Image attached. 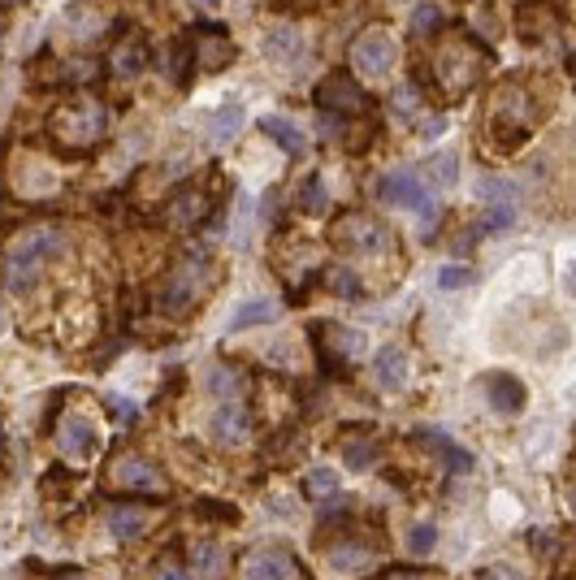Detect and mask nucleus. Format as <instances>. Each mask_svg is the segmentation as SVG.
<instances>
[{
	"mask_svg": "<svg viewBox=\"0 0 576 580\" xmlns=\"http://www.w3.org/2000/svg\"><path fill=\"white\" fill-rule=\"evenodd\" d=\"M65 252V230L61 226H31L26 234L9 243V256H5V286L9 295H22L31 290L35 278L44 273L48 260H57Z\"/></svg>",
	"mask_w": 576,
	"mask_h": 580,
	"instance_id": "obj_1",
	"label": "nucleus"
},
{
	"mask_svg": "<svg viewBox=\"0 0 576 580\" xmlns=\"http://www.w3.org/2000/svg\"><path fill=\"white\" fill-rule=\"evenodd\" d=\"M104 130H109V109H104L100 100H74V104H61V109L52 113V135L78 152L96 148L104 139Z\"/></svg>",
	"mask_w": 576,
	"mask_h": 580,
	"instance_id": "obj_2",
	"label": "nucleus"
},
{
	"mask_svg": "<svg viewBox=\"0 0 576 580\" xmlns=\"http://www.w3.org/2000/svg\"><path fill=\"white\" fill-rule=\"evenodd\" d=\"M330 243L338 247V252H347V256L373 260V256L390 252V226L382 217H373V213H347V217H338L330 226Z\"/></svg>",
	"mask_w": 576,
	"mask_h": 580,
	"instance_id": "obj_3",
	"label": "nucleus"
},
{
	"mask_svg": "<svg viewBox=\"0 0 576 580\" xmlns=\"http://www.w3.org/2000/svg\"><path fill=\"white\" fill-rule=\"evenodd\" d=\"M377 200H382L386 208H412V213L425 221V230L438 221V200H434V191L421 182V174H386L382 182H377Z\"/></svg>",
	"mask_w": 576,
	"mask_h": 580,
	"instance_id": "obj_4",
	"label": "nucleus"
},
{
	"mask_svg": "<svg viewBox=\"0 0 576 580\" xmlns=\"http://www.w3.org/2000/svg\"><path fill=\"white\" fill-rule=\"evenodd\" d=\"M395 61H399V44L390 31H382V26H369V31L351 44V70L364 74V78H386L395 70Z\"/></svg>",
	"mask_w": 576,
	"mask_h": 580,
	"instance_id": "obj_5",
	"label": "nucleus"
},
{
	"mask_svg": "<svg viewBox=\"0 0 576 580\" xmlns=\"http://www.w3.org/2000/svg\"><path fill=\"white\" fill-rule=\"evenodd\" d=\"M481 65L486 61H481V52L468 44V39H451V48H442V57H438V78L451 96H464V91L477 83Z\"/></svg>",
	"mask_w": 576,
	"mask_h": 580,
	"instance_id": "obj_6",
	"label": "nucleus"
},
{
	"mask_svg": "<svg viewBox=\"0 0 576 580\" xmlns=\"http://www.w3.org/2000/svg\"><path fill=\"white\" fill-rule=\"evenodd\" d=\"M312 100L321 104V113H360L364 109V91L347 70H334L330 78H321Z\"/></svg>",
	"mask_w": 576,
	"mask_h": 580,
	"instance_id": "obj_7",
	"label": "nucleus"
},
{
	"mask_svg": "<svg viewBox=\"0 0 576 580\" xmlns=\"http://www.w3.org/2000/svg\"><path fill=\"white\" fill-rule=\"evenodd\" d=\"M208 433H213L217 446L239 451V446L247 442V433H252V416H247L243 407H234V403H221L213 412V420H208Z\"/></svg>",
	"mask_w": 576,
	"mask_h": 580,
	"instance_id": "obj_8",
	"label": "nucleus"
},
{
	"mask_svg": "<svg viewBox=\"0 0 576 580\" xmlns=\"http://www.w3.org/2000/svg\"><path fill=\"white\" fill-rule=\"evenodd\" d=\"M295 576V559L278 546H260L243 559V580H291Z\"/></svg>",
	"mask_w": 576,
	"mask_h": 580,
	"instance_id": "obj_9",
	"label": "nucleus"
},
{
	"mask_svg": "<svg viewBox=\"0 0 576 580\" xmlns=\"http://www.w3.org/2000/svg\"><path fill=\"white\" fill-rule=\"evenodd\" d=\"M113 485H122V490H143V494H161L165 490L161 472H156L148 459H139V455L117 459V464H113Z\"/></svg>",
	"mask_w": 576,
	"mask_h": 580,
	"instance_id": "obj_10",
	"label": "nucleus"
},
{
	"mask_svg": "<svg viewBox=\"0 0 576 580\" xmlns=\"http://www.w3.org/2000/svg\"><path fill=\"white\" fill-rule=\"evenodd\" d=\"M57 442L70 459H91V451H96V425H91L83 412H65L61 429H57Z\"/></svg>",
	"mask_w": 576,
	"mask_h": 580,
	"instance_id": "obj_11",
	"label": "nucleus"
},
{
	"mask_svg": "<svg viewBox=\"0 0 576 580\" xmlns=\"http://www.w3.org/2000/svg\"><path fill=\"white\" fill-rule=\"evenodd\" d=\"M265 57L286 65V70H295V65H304L308 57V39L295 31V26H273L265 35Z\"/></svg>",
	"mask_w": 576,
	"mask_h": 580,
	"instance_id": "obj_12",
	"label": "nucleus"
},
{
	"mask_svg": "<svg viewBox=\"0 0 576 580\" xmlns=\"http://www.w3.org/2000/svg\"><path fill=\"white\" fill-rule=\"evenodd\" d=\"M230 61H234V44L226 39V31H221V26H213V31H204V35H195V70L217 74V70H226Z\"/></svg>",
	"mask_w": 576,
	"mask_h": 580,
	"instance_id": "obj_13",
	"label": "nucleus"
},
{
	"mask_svg": "<svg viewBox=\"0 0 576 580\" xmlns=\"http://www.w3.org/2000/svg\"><path fill=\"white\" fill-rule=\"evenodd\" d=\"M204 217H208V195L200 187H182L169 200V226L174 230H195Z\"/></svg>",
	"mask_w": 576,
	"mask_h": 580,
	"instance_id": "obj_14",
	"label": "nucleus"
},
{
	"mask_svg": "<svg viewBox=\"0 0 576 580\" xmlns=\"http://www.w3.org/2000/svg\"><path fill=\"white\" fill-rule=\"evenodd\" d=\"M325 563H330L334 576H360V572H369L377 563V550L364 546V542H343V546H334L330 555H325Z\"/></svg>",
	"mask_w": 576,
	"mask_h": 580,
	"instance_id": "obj_15",
	"label": "nucleus"
},
{
	"mask_svg": "<svg viewBox=\"0 0 576 580\" xmlns=\"http://www.w3.org/2000/svg\"><path fill=\"white\" fill-rule=\"evenodd\" d=\"M373 377H377V386L382 390H403V381H408V351L403 347H382L377 351V360H373Z\"/></svg>",
	"mask_w": 576,
	"mask_h": 580,
	"instance_id": "obj_16",
	"label": "nucleus"
},
{
	"mask_svg": "<svg viewBox=\"0 0 576 580\" xmlns=\"http://www.w3.org/2000/svg\"><path fill=\"white\" fill-rule=\"evenodd\" d=\"M109 70L117 78H135L139 70H148V39H143V35L122 39V44L113 48V57H109Z\"/></svg>",
	"mask_w": 576,
	"mask_h": 580,
	"instance_id": "obj_17",
	"label": "nucleus"
},
{
	"mask_svg": "<svg viewBox=\"0 0 576 580\" xmlns=\"http://www.w3.org/2000/svg\"><path fill=\"white\" fill-rule=\"evenodd\" d=\"M260 130H265V135H269L273 143H278L282 152H291V156H304V152H308V135L291 122V117L265 113V117H260Z\"/></svg>",
	"mask_w": 576,
	"mask_h": 580,
	"instance_id": "obj_18",
	"label": "nucleus"
},
{
	"mask_svg": "<svg viewBox=\"0 0 576 580\" xmlns=\"http://www.w3.org/2000/svg\"><path fill=\"white\" fill-rule=\"evenodd\" d=\"M195 295H200V273H195V269H178L174 278L165 282V290H161V312H182V308H191Z\"/></svg>",
	"mask_w": 576,
	"mask_h": 580,
	"instance_id": "obj_19",
	"label": "nucleus"
},
{
	"mask_svg": "<svg viewBox=\"0 0 576 580\" xmlns=\"http://www.w3.org/2000/svg\"><path fill=\"white\" fill-rule=\"evenodd\" d=\"M239 130H243V100H226L213 117H208V143H213V148H226Z\"/></svg>",
	"mask_w": 576,
	"mask_h": 580,
	"instance_id": "obj_20",
	"label": "nucleus"
},
{
	"mask_svg": "<svg viewBox=\"0 0 576 580\" xmlns=\"http://www.w3.org/2000/svg\"><path fill=\"white\" fill-rule=\"evenodd\" d=\"M486 394H490V403L499 407L503 416H516L520 407H525V386H520L516 377H507V373H490L486 377Z\"/></svg>",
	"mask_w": 576,
	"mask_h": 580,
	"instance_id": "obj_21",
	"label": "nucleus"
},
{
	"mask_svg": "<svg viewBox=\"0 0 576 580\" xmlns=\"http://www.w3.org/2000/svg\"><path fill=\"white\" fill-rule=\"evenodd\" d=\"M278 316L282 312H278V303H273V299H265V295L247 299V303H239V312L230 316V334H239V329H252V325H273Z\"/></svg>",
	"mask_w": 576,
	"mask_h": 580,
	"instance_id": "obj_22",
	"label": "nucleus"
},
{
	"mask_svg": "<svg viewBox=\"0 0 576 580\" xmlns=\"http://www.w3.org/2000/svg\"><path fill=\"white\" fill-rule=\"evenodd\" d=\"M148 511L143 507H113L109 511V533L117 537V542H135V537L148 533Z\"/></svg>",
	"mask_w": 576,
	"mask_h": 580,
	"instance_id": "obj_23",
	"label": "nucleus"
},
{
	"mask_svg": "<svg viewBox=\"0 0 576 580\" xmlns=\"http://www.w3.org/2000/svg\"><path fill=\"white\" fill-rule=\"evenodd\" d=\"M421 438H425L429 446H434V451H438V459H442V464H447L451 472H473V455H468L460 442L442 438V433H421Z\"/></svg>",
	"mask_w": 576,
	"mask_h": 580,
	"instance_id": "obj_24",
	"label": "nucleus"
},
{
	"mask_svg": "<svg viewBox=\"0 0 576 580\" xmlns=\"http://www.w3.org/2000/svg\"><path fill=\"white\" fill-rule=\"evenodd\" d=\"M195 70V35H178L174 48H169V78L174 83H187V74Z\"/></svg>",
	"mask_w": 576,
	"mask_h": 580,
	"instance_id": "obj_25",
	"label": "nucleus"
},
{
	"mask_svg": "<svg viewBox=\"0 0 576 580\" xmlns=\"http://www.w3.org/2000/svg\"><path fill=\"white\" fill-rule=\"evenodd\" d=\"M325 338H334V351L343 360H360L364 347H369V334L364 329H343V325H325Z\"/></svg>",
	"mask_w": 576,
	"mask_h": 580,
	"instance_id": "obj_26",
	"label": "nucleus"
},
{
	"mask_svg": "<svg viewBox=\"0 0 576 580\" xmlns=\"http://www.w3.org/2000/svg\"><path fill=\"white\" fill-rule=\"evenodd\" d=\"M191 563H195V572H200V576L217 580V576H221V568H226V550H221L217 542H195V555H191Z\"/></svg>",
	"mask_w": 576,
	"mask_h": 580,
	"instance_id": "obj_27",
	"label": "nucleus"
},
{
	"mask_svg": "<svg viewBox=\"0 0 576 580\" xmlns=\"http://www.w3.org/2000/svg\"><path fill=\"white\" fill-rule=\"evenodd\" d=\"M208 394H217L221 403H234L243 394V377L230 368H208Z\"/></svg>",
	"mask_w": 576,
	"mask_h": 580,
	"instance_id": "obj_28",
	"label": "nucleus"
},
{
	"mask_svg": "<svg viewBox=\"0 0 576 580\" xmlns=\"http://www.w3.org/2000/svg\"><path fill=\"white\" fill-rule=\"evenodd\" d=\"M425 174L438 182V187H455V178H460V156L455 152H434L425 161Z\"/></svg>",
	"mask_w": 576,
	"mask_h": 580,
	"instance_id": "obj_29",
	"label": "nucleus"
},
{
	"mask_svg": "<svg viewBox=\"0 0 576 580\" xmlns=\"http://www.w3.org/2000/svg\"><path fill=\"white\" fill-rule=\"evenodd\" d=\"M325 200H330V191H325V178L321 174H308L304 182H299V195H295V204L304 208V213H321Z\"/></svg>",
	"mask_w": 576,
	"mask_h": 580,
	"instance_id": "obj_30",
	"label": "nucleus"
},
{
	"mask_svg": "<svg viewBox=\"0 0 576 580\" xmlns=\"http://www.w3.org/2000/svg\"><path fill=\"white\" fill-rule=\"evenodd\" d=\"M343 455H347V468H351V472H369L373 459H377V446H373L369 438H347Z\"/></svg>",
	"mask_w": 576,
	"mask_h": 580,
	"instance_id": "obj_31",
	"label": "nucleus"
},
{
	"mask_svg": "<svg viewBox=\"0 0 576 580\" xmlns=\"http://www.w3.org/2000/svg\"><path fill=\"white\" fill-rule=\"evenodd\" d=\"M412 31L416 35H438L442 31V9L434 0H421V5L412 9Z\"/></svg>",
	"mask_w": 576,
	"mask_h": 580,
	"instance_id": "obj_32",
	"label": "nucleus"
},
{
	"mask_svg": "<svg viewBox=\"0 0 576 580\" xmlns=\"http://www.w3.org/2000/svg\"><path fill=\"white\" fill-rule=\"evenodd\" d=\"M304 485H308L312 498H321V503H325V498L338 494V472H334V468H312Z\"/></svg>",
	"mask_w": 576,
	"mask_h": 580,
	"instance_id": "obj_33",
	"label": "nucleus"
},
{
	"mask_svg": "<svg viewBox=\"0 0 576 580\" xmlns=\"http://www.w3.org/2000/svg\"><path fill=\"white\" fill-rule=\"evenodd\" d=\"M438 546V529L429 520H421V524H412V533H408V550L412 555H429V550Z\"/></svg>",
	"mask_w": 576,
	"mask_h": 580,
	"instance_id": "obj_34",
	"label": "nucleus"
},
{
	"mask_svg": "<svg viewBox=\"0 0 576 580\" xmlns=\"http://www.w3.org/2000/svg\"><path fill=\"white\" fill-rule=\"evenodd\" d=\"M481 200H494V204H512L516 200V187L512 182H503V178H481Z\"/></svg>",
	"mask_w": 576,
	"mask_h": 580,
	"instance_id": "obj_35",
	"label": "nucleus"
},
{
	"mask_svg": "<svg viewBox=\"0 0 576 580\" xmlns=\"http://www.w3.org/2000/svg\"><path fill=\"white\" fill-rule=\"evenodd\" d=\"M325 278H330V290H334V295H347V299L360 295V278H356L351 269H330Z\"/></svg>",
	"mask_w": 576,
	"mask_h": 580,
	"instance_id": "obj_36",
	"label": "nucleus"
},
{
	"mask_svg": "<svg viewBox=\"0 0 576 580\" xmlns=\"http://www.w3.org/2000/svg\"><path fill=\"white\" fill-rule=\"evenodd\" d=\"M468 282H473V269H464V265H447L438 273V286L442 290H464Z\"/></svg>",
	"mask_w": 576,
	"mask_h": 580,
	"instance_id": "obj_37",
	"label": "nucleus"
},
{
	"mask_svg": "<svg viewBox=\"0 0 576 580\" xmlns=\"http://www.w3.org/2000/svg\"><path fill=\"white\" fill-rule=\"evenodd\" d=\"M477 580H529V576L520 572L516 563H486V568L477 572Z\"/></svg>",
	"mask_w": 576,
	"mask_h": 580,
	"instance_id": "obj_38",
	"label": "nucleus"
},
{
	"mask_svg": "<svg viewBox=\"0 0 576 580\" xmlns=\"http://www.w3.org/2000/svg\"><path fill=\"white\" fill-rule=\"evenodd\" d=\"M516 221V208L512 204H494L490 213H486V221H481V230H507Z\"/></svg>",
	"mask_w": 576,
	"mask_h": 580,
	"instance_id": "obj_39",
	"label": "nucleus"
},
{
	"mask_svg": "<svg viewBox=\"0 0 576 580\" xmlns=\"http://www.w3.org/2000/svg\"><path fill=\"white\" fill-rule=\"evenodd\" d=\"M104 407H109V412H117V420H135V403L117 399V394H104Z\"/></svg>",
	"mask_w": 576,
	"mask_h": 580,
	"instance_id": "obj_40",
	"label": "nucleus"
},
{
	"mask_svg": "<svg viewBox=\"0 0 576 580\" xmlns=\"http://www.w3.org/2000/svg\"><path fill=\"white\" fill-rule=\"evenodd\" d=\"M395 104H399V113H408V117H412V113H421V96L412 100V91H408V87L395 91Z\"/></svg>",
	"mask_w": 576,
	"mask_h": 580,
	"instance_id": "obj_41",
	"label": "nucleus"
},
{
	"mask_svg": "<svg viewBox=\"0 0 576 580\" xmlns=\"http://www.w3.org/2000/svg\"><path fill=\"white\" fill-rule=\"evenodd\" d=\"M152 580H191V572H187V568H178V563H161Z\"/></svg>",
	"mask_w": 576,
	"mask_h": 580,
	"instance_id": "obj_42",
	"label": "nucleus"
},
{
	"mask_svg": "<svg viewBox=\"0 0 576 580\" xmlns=\"http://www.w3.org/2000/svg\"><path fill=\"white\" fill-rule=\"evenodd\" d=\"M200 511H204V516H226V520H234V507H221V503H200Z\"/></svg>",
	"mask_w": 576,
	"mask_h": 580,
	"instance_id": "obj_43",
	"label": "nucleus"
},
{
	"mask_svg": "<svg viewBox=\"0 0 576 580\" xmlns=\"http://www.w3.org/2000/svg\"><path fill=\"white\" fill-rule=\"evenodd\" d=\"M564 290L576 299V260H568V269H564Z\"/></svg>",
	"mask_w": 576,
	"mask_h": 580,
	"instance_id": "obj_44",
	"label": "nucleus"
},
{
	"mask_svg": "<svg viewBox=\"0 0 576 580\" xmlns=\"http://www.w3.org/2000/svg\"><path fill=\"white\" fill-rule=\"evenodd\" d=\"M386 580H429V576H416V572H395V576H386Z\"/></svg>",
	"mask_w": 576,
	"mask_h": 580,
	"instance_id": "obj_45",
	"label": "nucleus"
},
{
	"mask_svg": "<svg viewBox=\"0 0 576 580\" xmlns=\"http://www.w3.org/2000/svg\"><path fill=\"white\" fill-rule=\"evenodd\" d=\"M191 5H200V9H221V0H191Z\"/></svg>",
	"mask_w": 576,
	"mask_h": 580,
	"instance_id": "obj_46",
	"label": "nucleus"
},
{
	"mask_svg": "<svg viewBox=\"0 0 576 580\" xmlns=\"http://www.w3.org/2000/svg\"><path fill=\"white\" fill-rule=\"evenodd\" d=\"M282 5H317V0H282Z\"/></svg>",
	"mask_w": 576,
	"mask_h": 580,
	"instance_id": "obj_47",
	"label": "nucleus"
},
{
	"mask_svg": "<svg viewBox=\"0 0 576 580\" xmlns=\"http://www.w3.org/2000/svg\"><path fill=\"white\" fill-rule=\"evenodd\" d=\"M57 580H83V576H78V572H70V576H57Z\"/></svg>",
	"mask_w": 576,
	"mask_h": 580,
	"instance_id": "obj_48",
	"label": "nucleus"
},
{
	"mask_svg": "<svg viewBox=\"0 0 576 580\" xmlns=\"http://www.w3.org/2000/svg\"><path fill=\"white\" fill-rule=\"evenodd\" d=\"M572 503H576V490H572Z\"/></svg>",
	"mask_w": 576,
	"mask_h": 580,
	"instance_id": "obj_49",
	"label": "nucleus"
},
{
	"mask_svg": "<svg viewBox=\"0 0 576 580\" xmlns=\"http://www.w3.org/2000/svg\"><path fill=\"white\" fill-rule=\"evenodd\" d=\"M9 5H18V0H9Z\"/></svg>",
	"mask_w": 576,
	"mask_h": 580,
	"instance_id": "obj_50",
	"label": "nucleus"
}]
</instances>
